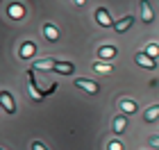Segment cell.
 <instances>
[{"instance_id": "obj_4", "label": "cell", "mask_w": 159, "mask_h": 150, "mask_svg": "<svg viewBox=\"0 0 159 150\" xmlns=\"http://www.w3.org/2000/svg\"><path fill=\"white\" fill-rule=\"evenodd\" d=\"M134 61L139 64V66H143V68H150V70H155V68H157V64H155V59H152V57H148L146 52H136V57H134Z\"/></svg>"}, {"instance_id": "obj_14", "label": "cell", "mask_w": 159, "mask_h": 150, "mask_svg": "<svg viewBox=\"0 0 159 150\" xmlns=\"http://www.w3.org/2000/svg\"><path fill=\"white\" fill-rule=\"evenodd\" d=\"M34 50H37V46L32 43V41H27V43L20 48V57H23V59H27V57H32V52Z\"/></svg>"}, {"instance_id": "obj_1", "label": "cell", "mask_w": 159, "mask_h": 150, "mask_svg": "<svg viewBox=\"0 0 159 150\" xmlns=\"http://www.w3.org/2000/svg\"><path fill=\"white\" fill-rule=\"evenodd\" d=\"M0 107L7 111V114H14L16 111V105H14V98L9 91H0Z\"/></svg>"}, {"instance_id": "obj_19", "label": "cell", "mask_w": 159, "mask_h": 150, "mask_svg": "<svg viewBox=\"0 0 159 150\" xmlns=\"http://www.w3.org/2000/svg\"><path fill=\"white\" fill-rule=\"evenodd\" d=\"M32 150H48V148L43 146L41 141H34V143H32Z\"/></svg>"}, {"instance_id": "obj_2", "label": "cell", "mask_w": 159, "mask_h": 150, "mask_svg": "<svg viewBox=\"0 0 159 150\" xmlns=\"http://www.w3.org/2000/svg\"><path fill=\"white\" fill-rule=\"evenodd\" d=\"M96 20H98V25H102V27L114 25V18L109 16V11H107L105 7H98V9H96Z\"/></svg>"}, {"instance_id": "obj_9", "label": "cell", "mask_w": 159, "mask_h": 150, "mask_svg": "<svg viewBox=\"0 0 159 150\" xmlns=\"http://www.w3.org/2000/svg\"><path fill=\"white\" fill-rule=\"evenodd\" d=\"M43 34H46L48 41H57V39H59V30H57L52 23H46V25H43Z\"/></svg>"}, {"instance_id": "obj_21", "label": "cell", "mask_w": 159, "mask_h": 150, "mask_svg": "<svg viewBox=\"0 0 159 150\" xmlns=\"http://www.w3.org/2000/svg\"><path fill=\"white\" fill-rule=\"evenodd\" d=\"M86 2V0H75V5H84Z\"/></svg>"}, {"instance_id": "obj_8", "label": "cell", "mask_w": 159, "mask_h": 150, "mask_svg": "<svg viewBox=\"0 0 159 150\" xmlns=\"http://www.w3.org/2000/svg\"><path fill=\"white\" fill-rule=\"evenodd\" d=\"M55 70H57V73H61V75H70V73H75V66L70 61H57L55 64Z\"/></svg>"}, {"instance_id": "obj_7", "label": "cell", "mask_w": 159, "mask_h": 150, "mask_svg": "<svg viewBox=\"0 0 159 150\" xmlns=\"http://www.w3.org/2000/svg\"><path fill=\"white\" fill-rule=\"evenodd\" d=\"M141 18H143V23H152V7L148 5V0H141Z\"/></svg>"}, {"instance_id": "obj_3", "label": "cell", "mask_w": 159, "mask_h": 150, "mask_svg": "<svg viewBox=\"0 0 159 150\" xmlns=\"http://www.w3.org/2000/svg\"><path fill=\"white\" fill-rule=\"evenodd\" d=\"M75 84H77L80 89H84L86 93H91V96H96L98 91H100L96 82H91V80H84V77H77V80H75Z\"/></svg>"}, {"instance_id": "obj_13", "label": "cell", "mask_w": 159, "mask_h": 150, "mask_svg": "<svg viewBox=\"0 0 159 150\" xmlns=\"http://www.w3.org/2000/svg\"><path fill=\"white\" fill-rule=\"evenodd\" d=\"M125 125H127V118L125 116H118L116 120H114V132H116V134L125 132Z\"/></svg>"}, {"instance_id": "obj_16", "label": "cell", "mask_w": 159, "mask_h": 150, "mask_svg": "<svg viewBox=\"0 0 159 150\" xmlns=\"http://www.w3.org/2000/svg\"><path fill=\"white\" fill-rule=\"evenodd\" d=\"M93 70H96V73H102V75H109L114 68L107 66V64H93Z\"/></svg>"}, {"instance_id": "obj_17", "label": "cell", "mask_w": 159, "mask_h": 150, "mask_svg": "<svg viewBox=\"0 0 159 150\" xmlns=\"http://www.w3.org/2000/svg\"><path fill=\"white\" fill-rule=\"evenodd\" d=\"M146 55H148V57H152V59H155V57L159 55V46H155V43L146 46Z\"/></svg>"}, {"instance_id": "obj_15", "label": "cell", "mask_w": 159, "mask_h": 150, "mask_svg": "<svg viewBox=\"0 0 159 150\" xmlns=\"http://www.w3.org/2000/svg\"><path fill=\"white\" fill-rule=\"evenodd\" d=\"M9 14H11V18H23V7L20 5H9Z\"/></svg>"}, {"instance_id": "obj_11", "label": "cell", "mask_w": 159, "mask_h": 150, "mask_svg": "<svg viewBox=\"0 0 159 150\" xmlns=\"http://www.w3.org/2000/svg\"><path fill=\"white\" fill-rule=\"evenodd\" d=\"M118 107H120V111H125V114H134L136 111L134 100H127V98H120L118 100Z\"/></svg>"}, {"instance_id": "obj_22", "label": "cell", "mask_w": 159, "mask_h": 150, "mask_svg": "<svg viewBox=\"0 0 159 150\" xmlns=\"http://www.w3.org/2000/svg\"><path fill=\"white\" fill-rule=\"evenodd\" d=\"M0 150H2V148H0Z\"/></svg>"}, {"instance_id": "obj_6", "label": "cell", "mask_w": 159, "mask_h": 150, "mask_svg": "<svg viewBox=\"0 0 159 150\" xmlns=\"http://www.w3.org/2000/svg\"><path fill=\"white\" fill-rule=\"evenodd\" d=\"M132 23H134L132 16H123L120 20H116V23H114V30H116V32H125V30H129V27H132Z\"/></svg>"}, {"instance_id": "obj_20", "label": "cell", "mask_w": 159, "mask_h": 150, "mask_svg": "<svg viewBox=\"0 0 159 150\" xmlns=\"http://www.w3.org/2000/svg\"><path fill=\"white\" fill-rule=\"evenodd\" d=\"M148 141H150V146H155V148H159V137H150Z\"/></svg>"}, {"instance_id": "obj_12", "label": "cell", "mask_w": 159, "mask_h": 150, "mask_svg": "<svg viewBox=\"0 0 159 150\" xmlns=\"http://www.w3.org/2000/svg\"><path fill=\"white\" fill-rule=\"evenodd\" d=\"M98 57L100 59H114V57H116V48L114 46H102L98 50Z\"/></svg>"}, {"instance_id": "obj_10", "label": "cell", "mask_w": 159, "mask_h": 150, "mask_svg": "<svg viewBox=\"0 0 159 150\" xmlns=\"http://www.w3.org/2000/svg\"><path fill=\"white\" fill-rule=\"evenodd\" d=\"M157 118H159V105L148 107V109H146V114H143V120H146V123H155Z\"/></svg>"}, {"instance_id": "obj_18", "label": "cell", "mask_w": 159, "mask_h": 150, "mask_svg": "<svg viewBox=\"0 0 159 150\" xmlns=\"http://www.w3.org/2000/svg\"><path fill=\"white\" fill-rule=\"evenodd\" d=\"M109 150H123L120 141H109Z\"/></svg>"}, {"instance_id": "obj_5", "label": "cell", "mask_w": 159, "mask_h": 150, "mask_svg": "<svg viewBox=\"0 0 159 150\" xmlns=\"http://www.w3.org/2000/svg\"><path fill=\"white\" fill-rule=\"evenodd\" d=\"M55 59H50V57H46V59H37L32 64V70H55Z\"/></svg>"}]
</instances>
